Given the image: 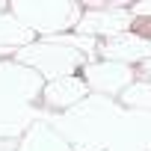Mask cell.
I'll list each match as a JSON object with an SVG mask.
<instances>
[{"mask_svg": "<svg viewBox=\"0 0 151 151\" xmlns=\"http://www.w3.org/2000/svg\"><path fill=\"white\" fill-rule=\"evenodd\" d=\"M12 18H18L36 39H50L62 33H74L83 9L74 0H15L6 6Z\"/></svg>", "mask_w": 151, "mask_h": 151, "instance_id": "6da1fadb", "label": "cell"}, {"mask_svg": "<svg viewBox=\"0 0 151 151\" xmlns=\"http://www.w3.org/2000/svg\"><path fill=\"white\" fill-rule=\"evenodd\" d=\"M15 62L27 65L30 71H36L39 77L47 83V80L74 74L77 68H83L89 59L83 53H77L74 47H68L59 36H50V39H36L33 45L21 47L15 53Z\"/></svg>", "mask_w": 151, "mask_h": 151, "instance_id": "7a4b0ae2", "label": "cell"}, {"mask_svg": "<svg viewBox=\"0 0 151 151\" xmlns=\"http://www.w3.org/2000/svg\"><path fill=\"white\" fill-rule=\"evenodd\" d=\"M42 77L15 59L0 62V107H21L33 104L42 95Z\"/></svg>", "mask_w": 151, "mask_h": 151, "instance_id": "3957f363", "label": "cell"}, {"mask_svg": "<svg viewBox=\"0 0 151 151\" xmlns=\"http://www.w3.org/2000/svg\"><path fill=\"white\" fill-rule=\"evenodd\" d=\"M130 24H133V15H130V9H124V6H89L83 15H80V21H77V27H74V33H80V36H92V39H113V36H119V33H127L130 30Z\"/></svg>", "mask_w": 151, "mask_h": 151, "instance_id": "277c9868", "label": "cell"}, {"mask_svg": "<svg viewBox=\"0 0 151 151\" xmlns=\"http://www.w3.org/2000/svg\"><path fill=\"white\" fill-rule=\"evenodd\" d=\"M133 80H136V71L130 65H119L107 59H92L83 65V83L89 92L98 95H122Z\"/></svg>", "mask_w": 151, "mask_h": 151, "instance_id": "5b68a950", "label": "cell"}, {"mask_svg": "<svg viewBox=\"0 0 151 151\" xmlns=\"http://www.w3.org/2000/svg\"><path fill=\"white\" fill-rule=\"evenodd\" d=\"M101 59L107 62H119V65H139L145 59H151V39L139 36V33H119L113 39H104L98 45Z\"/></svg>", "mask_w": 151, "mask_h": 151, "instance_id": "8992f818", "label": "cell"}, {"mask_svg": "<svg viewBox=\"0 0 151 151\" xmlns=\"http://www.w3.org/2000/svg\"><path fill=\"white\" fill-rule=\"evenodd\" d=\"M89 95L83 77H56V80H47L42 86V101L50 107V110H74L77 104H83Z\"/></svg>", "mask_w": 151, "mask_h": 151, "instance_id": "52a82bcc", "label": "cell"}, {"mask_svg": "<svg viewBox=\"0 0 151 151\" xmlns=\"http://www.w3.org/2000/svg\"><path fill=\"white\" fill-rule=\"evenodd\" d=\"M18 151H71V142L65 139V133H59L50 122L36 119L15 142Z\"/></svg>", "mask_w": 151, "mask_h": 151, "instance_id": "ba28073f", "label": "cell"}, {"mask_svg": "<svg viewBox=\"0 0 151 151\" xmlns=\"http://www.w3.org/2000/svg\"><path fill=\"white\" fill-rule=\"evenodd\" d=\"M33 42H36V33H33V30H27L18 18H12L9 9L0 12V56L18 53L21 47H27V45H33Z\"/></svg>", "mask_w": 151, "mask_h": 151, "instance_id": "9c48e42d", "label": "cell"}, {"mask_svg": "<svg viewBox=\"0 0 151 151\" xmlns=\"http://www.w3.org/2000/svg\"><path fill=\"white\" fill-rule=\"evenodd\" d=\"M119 98L124 107H130L136 113H151V83L148 80H133Z\"/></svg>", "mask_w": 151, "mask_h": 151, "instance_id": "30bf717a", "label": "cell"}, {"mask_svg": "<svg viewBox=\"0 0 151 151\" xmlns=\"http://www.w3.org/2000/svg\"><path fill=\"white\" fill-rule=\"evenodd\" d=\"M130 15H133V18H151V3H136V6H130Z\"/></svg>", "mask_w": 151, "mask_h": 151, "instance_id": "8fae6325", "label": "cell"}, {"mask_svg": "<svg viewBox=\"0 0 151 151\" xmlns=\"http://www.w3.org/2000/svg\"><path fill=\"white\" fill-rule=\"evenodd\" d=\"M139 74H142V80H148V83H151V59L139 62Z\"/></svg>", "mask_w": 151, "mask_h": 151, "instance_id": "7c38bea8", "label": "cell"}, {"mask_svg": "<svg viewBox=\"0 0 151 151\" xmlns=\"http://www.w3.org/2000/svg\"><path fill=\"white\" fill-rule=\"evenodd\" d=\"M15 142H18V139H3V142H0V151H18Z\"/></svg>", "mask_w": 151, "mask_h": 151, "instance_id": "4fadbf2b", "label": "cell"}, {"mask_svg": "<svg viewBox=\"0 0 151 151\" xmlns=\"http://www.w3.org/2000/svg\"><path fill=\"white\" fill-rule=\"evenodd\" d=\"M107 151H136V148H127V145H119V148H107Z\"/></svg>", "mask_w": 151, "mask_h": 151, "instance_id": "5bb4252c", "label": "cell"}]
</instances>
